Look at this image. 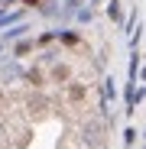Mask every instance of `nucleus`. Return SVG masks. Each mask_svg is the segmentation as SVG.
Masks as SVG:
<instances>
[{
    "instance_id": "15",
    "label": "nucleus",
    "mask_w": 146,
    "mask_h": 149,
    "mask_svg": "<svg viewBox=\"0 0 146 149\" xmlns=\"http://www.w3.org/2000/svg\"><path fill=\"white\" fill-rule=\"evenodd\" d=\"M23 3H26V7H36V3H39V0H23Z\"/></svg>"
},
{
    "instance_id": "2",
    "label": "nucleus",
    "mask_w": 146,
    "mask_h": 149,
    "mask_svg": "<svg viewBox=\"0 0 146 149\" xmlns=\"http://www.w3.org/2000/svg\"><path fill=\"white\" fill-rule=\"evenodd\" d=\"M0 74H3V81H7V84H13V81H20V78H23V68L16 65V58H10V62L0 65Z\"/></svg>"
},
{
    "instance_id": "1",
    "label": "nucleus",
    "mask_w": 146,
    "mask_h": 149,
    "mask_svg": "<svg viewBox=\"0 0 146 149\" xmlns=\"http://www.w3.org/2000/svg\"><path fill=\"white\" fill-rule=\"evenodd\" d=\"M101 120H88L85 127H81V139H85V149H97L101 146Z\"/></svg>"
},
{
    "instance_id": "12",
    "label": "nucleus",
    "mask_w": 146,
    "mask_h": 149,
    "mask_svg": "<svg viewBox=\"0 0 146 149\" xmlns=\"http://www.w3.org/2000/svg\"><path fill=\"white\" fill-rule=\"evenodd\" d=\"M136 136H140V133H136L133 127H127V130H124V143H127V146H133V139H136Z\"/></svg>"
},
{
    "instance_id": "16",
    "label": "nucleus",
    "mask_w": 146,
    "mask_h": 149,
    "mask_svg": "<svg viewBox=\"0 0 146 149\" xmlns=\"http://www.w3.org/2000/svg\"><path fill=\"white\" fill-rule=\"evenodd\" d=\"M97 3H104V0H91V7H97Z\"/></svg>"
},
{
    "instance_id": "13",
    "label": "nucleus",
    "mask_w": 146,
    "mask_h": 149,
    "mask_svg": "<svg viewBox=\"0 0 146 149\" xmlns=\"http://www.w3.org/2000/svg\"><path fill=\"white\" fill-rule=\"evenodd\" d=\"M52 39H55V29H52V33H42V36L36 39V45H45V42H52Z\"/></svg>"
},
{
    "instance_id": "9",
    "label": "nucleus",
    "mask_w": 146,
    "mask_h": 149,
    "mask_svg": "<svg viewBox=\"0 0 146 149\" xmlns=\"http://www.w3.org/2000/svg\"><path fill=\"white\" fill-rule=\"evenodd\" d=\"M55 39L65 42V45H75V42H78V33H71V29H55Z\"/></svg>"
},
{
    "instance_id": "10",
    "label": "nucleus",
    "mask_w": 146,
    "mask_h": 149,
    "mask_svg": "<svg viewBox=\"0 0 146 149\" xmlns=\"http://www.w3.org/2000/svg\"><path fill=\"white\" fill-rule=\"evenodd\" d=\"M107 16H110L114 23H120V19H124V10H120V0H110V3H107Z\"/></svg>"
},
{
    "instance_id": "6",
    "label": "nucleus",
    "mask_w": 146,
    "mask_h": 149,
    "mask_svg": "<svg viewBox=\"0 0 146 149\" xmlns=\"http://www.w3.org/2000/svg\"><path fill=\"white\" fill-rule=\"evenodd\" d=\"M36 7H39L42 16H55V13H59V0H39Z\"/></svg>"
},
{
    "instance_id": "4",
    "label": "nucleus",
    "mask_w": 146,
    "mask_h": 149,
    "mask_svg": "<svg viewBox=\"0 0 146 149\" xmlns=\"http://www.w3.org/2000/svg\"><path fill=\"white\" fill-rule=\"evenodd\" d=\"M23 16L16 13V10H0V29H7V26H13V23H20Z\"/></svg>"
},
{
    "instance_id": "8",
    "label": "nucleus",
    "mask_w": 146,
    "mask_h": 149,
    "mask_svg": "<svg viewBox=\"0 0 146 149\" xmlns=\"http://www.w3.org/2000/svg\"><path fill=\"white\" fill-rule=\"evenodd\" d=\"M78 7H81V0H62V3H59V13H62V16H75Z\"/></svg>"
},
{
    "instance_id": "14",
    "label": "nucleus",
    "mask_w": 146,
    "mask_h": 149,
    "mask_svg": "<svg viewBox=\"0 0 146 149\" xmlns=\"http://www.w3.org/2000/svg\"><path fill=\"white\" fill-rule=\"evenodd\" d=\"M13 3H20V0H0V7H3V10H10Z\"/></svg>"
},
{
    "instance_id": "3",
    "label": "nucleus",
    "mask_w": 146,
    "mask_h": 149,
    "mask_svg": "<svg viewBox=\"0 0 146 149\" xmlns=\"http://www.w3.org/2000/svg\"><path fill=\"white\" fill-rule=\"evenodd\" d=\"M23 33H29V29H26V23H13V26H7V33H3V45L23 39Z\"/></svg>"
},
{
    "instance_id": "7",
    "label": "nucleus",
    "mask_w": 146,
    "mask_h": 149,
    "mask_svg": "<svg viewBox=\"0 0 146 149\" xmlns=\"http://www.w3.org/2000/svg\"><path fill=\"white\" fill-rule=\"evenodd\" d=\"M33 45H36L33 39H16V49H13V55H16V58L29 55V52H33Z\"/></svg>"
},
{
    "instance_id": "11",
    "label": "nucleus",
    "mask_w": 146,
    "mask_h": 149,
    "mask_svg": "<svg viewBox=\"0 0 146 149\" xmlns=\"http://www.w3.org/2000/svg\"><path fill=\"white\" fill-rule=\"evenodd\" d=\"M75 19H78V23H91V19H94V10H91V7H78V10H75Z\"/></svg>"
},
{
    "instance_id": "5",
    "label": "nucleus",
    "mask_w": 146,
    "mask_h": 149,
    "mask_svg": "<svg viewBox=\"0 0 146 149\" xmlns=\"http://www.w3.org/2000/svg\"><path fill=\"white\" fill-rule=\"evenodd\" d=\"M140 68H143V55L133 49V55H130V81H136V78H140Z\"/></svg>"
}]
</instances>
